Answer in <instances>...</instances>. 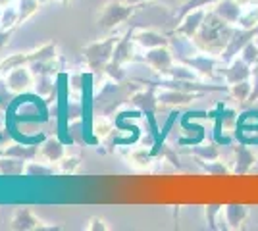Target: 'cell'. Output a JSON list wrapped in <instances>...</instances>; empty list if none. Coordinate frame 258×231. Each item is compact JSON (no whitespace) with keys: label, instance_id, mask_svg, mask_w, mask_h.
Returning <instances> with one entry per match:
<instances>
[{"label":"cell","instance_id":"6da1fadb","mask_svg":"<svg viewBox=\"0 0 258 231\" xmlns=\"http://www.w3.org/2000/svg\"><path fill=\"white\" fill-rule=\"evenodd\" d=\"M233 31L235 29L231 27V23L222 20L216 12H208L195 39H197V44L205 52H208L210 56H220L226 50V46L229 43Z\"/></svg>","mask_w":258,"mask_h":231},{"label":"cell","instance_id":"7a4b0ae2","mask_svg":"<svg viewBox=\"0 0 258 231\" xmlns=\"http://www.w3.org/2000/svg\"><path fill=\"white\" fill-rule=\"evenodd\" d=\"M258 35V27L254 29H241V31H233L231 35V39H229V43H227L226 50L220 54V60L222 62H231L235 54H239L241 50H243V46L248 43V41H252V37Z\"/></svg>","mask_w":258,"mask_h":231},{"label":"cell","instance_id":"3957f363","mask_svg":"<svg viewBox=\"0 0 258 231\" xmlns=\"http://www.w3.org/2000/svg\"><path fill=\"white\" fill-rule=\"evenodd\" d=\"M222 73L226 75L227 85H235L239 81H245V79H248V77L252 75V69H250V66H248L243 58H241V60L237 58V60H233V62L229 64V67H226Z\"/></svg>","mask_w":258,"mask_h":231},{"label":"cell","instance_id":"277c9868","mask_svg":"<svg viewBox=\"0 0 258 231\" xmlns=\"http://www.w3.org/2000/svg\"><path fill=\"white\" fill-rule=\"evenodd\" d=\"M214 12L222 18V20H226L227 23H239V18H241V14H243V6L237 2V0H220L218 4H216Z\"/></svg>","mask_w":258,"mask_h":231},{"label":"cell","instance_id":"5b68a950","mask_svg":"<svg viewBox=\"0 0 258 231\" xmlns=\"http://www.w3.org/2000/svg\"><path fill=\"white\" fill-rule=\"evenodd\" d=\"M235 154H237V164L233 172L239 174V176H243V174H247L248 170H250V166L256 162V156H254V152L248 148L247 144H237Z\"/></svg>","mask_w":258,"mask_h":231},{"label":"cell","instance_id":"8992f818","mask_svg":"<svg viewBox=\"0 0 258 231\" xmlns=\"http://www.w3.org/2000/svg\"><path fill=\"white\" fill-rule=\"evenodd\" d=\"M189 64L195 66L203 75H208V77H214L216 75V64H218V60H214L212 56H197L195 60H189Z\"/></svg>","mask_w":258,"mask_h":231},{"label":"cell","instance_id":"52a82bcc","mask_svg":"<svg viewBox=\"0 0 258 231\" xmlns=\"http://www.w3.org/2000/svg\"><path fill=\"white\" fill-rule=\"evenodd\" d=\"M247 206H241V204L226 206V221L229 223V227H239V223H243V220L247 218Z\"/></svg>","mask_w":258,"mask_h":231},{"label":"cell","instance_id":"ba28073f","mask_svg":"<svg viewBox=\"0 0 258 231\" xmlns=\"http://www.w3.org/2000/svg\"><path fill=\"white\" fill-rule=\"evenodd\" d=\"M205 16H206L205 10H197V12H193V14H189V18L185 20V25H183L179 31L185 33V35H189V37H193V35L201 29Z\"/></svg>","mask_w":258,"mask_h":231},{"label":"cell","instance_id":"9c48e42d","mask_svg":"<svg viewBox=\"0 0 258 231\" xmlns=\"http://www.w3.org/2000/svg\"><path fill=\"white\" fill-rule=\"evenodd\" d=\"M229 91H231L233 99L239 100V102L243 104V102H247L248 97H250L252 85H250L247 79H245V81H239V83H235V85H229Z\"/></svg>","mask_w":258,"mask_h":231},{"label":"cell","instance_id":"30bf717a","mask_svg":"<svg viewBox=\"0 0 258 231\" xmlns=\"http://www.w3.org/2000/svg\"><path fill=\"white\" fill-rule=\"evenodd\" d=\"M239 23L243 29H254L258 27V6H248L247 12L241 14Z\"/></svg>","mask_w":258,"mask_h":231},{"label":"cell","instance_id":"8fae6325","mask_svg":"<svg viewBox=\"0 0 258 231\" xmlns=\"http://www.w3.org/2000/svg\"><path fill=\"white\" fill-rule=\"evenodd\" d=\"M241 58L247 62L248 66H252V64L258 60V43L248 41V43L243 46V50H241Z\"/></svg>","mask_w":258,"mask_h":231},{"label":"cell","instance_id":"7c38bea8","mask_svg":"<svg viewBox=\"0 0 258 231\" xmlns=\"http://www.w3.org/2000/svg\"><path fill=\"white\" fill-rule=\"evenodd\" d=\"M224 206H218V204H210V206H206V218H208V225L216 229V214H220Z\"/></svg>","mask_w":258,"mask_h":231},{"label":"cell","instance_id":"4fadbf2b","mask_svg":"<svg viewBox=\"0 0 258 231\" xmlns=\"http://www.w3.org/2000/svg\"><path fill=\"white\" fill-rule=\"evenodd\" d=\"M248 100H250V102L258 100V60L252 64V91H250Z\"/></svg>","mask_w":258,"mask_h":231},{"label":"cell","instance_id":"5bb4252c","mask_svg":"<svg viewBox=\"0 0 258 231\" xmlns=\"http://www.w3.org/2000/svg\"><path fill=\"white\" fill-rule=\"evenodd\" d=\"M206 172H208V174H226L227 172V168L224 164H218V162H212V164H208L206 166Z\"/></svg>","mask_w":258,"mask_h":231},{"label":"cell","instance_id":"9a60e30c","mask_svg":"<svg viewBox=\"0 0 258 231\" xmlns=\"http://www.w3.org/2000/svg\"><path fill=\"white\" fill-rule=\"evenodd\" d=\"M210 2H216V0H189V2H187V6L183 8V12H191L193 8L205 6V4H210Z\"/></svg>","mask_w":258,"mask_h":231},{"label":"cell","instance_id":"2e32d148","mask_svg":"<svg viewBox=\"0 0 258 231\" xmlns=\"http://www.w3.org/2000/svg\"><path fill=\"white\" fill-rule=\"evenodd\" d=\"M243 8H248V6H258V0H237Z\"/></svg>","mask_w":258,"mask_h":231}]
</instances>
